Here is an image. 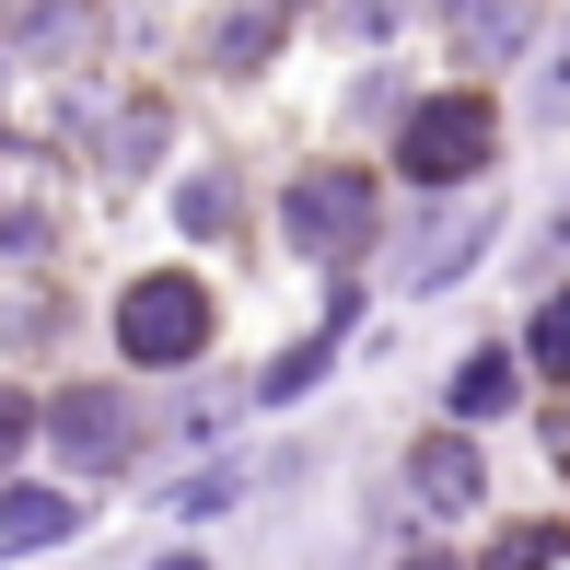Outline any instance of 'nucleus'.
Wrapping results in <instances>:
<instances>
[{
	"instance_id": "obj_1",
	"label": "nucleus",
	"mask_w": 570,
	"mask_h": 570,
	"mask_svg": "<svg viewBox=\"0 0 570 570\" xmlns=\"http://www.w3.org/2000/svg\"><path fill=\"white\" fill-rule=\"evenodd\" d=\"M117 350H128V361H198V350H210V292H198L187 268L128 279V303H117Z\"/></svg>"
},
{
	"instance_id": "obj_2",
	"label": "nucleus",
	"mask_w": 570,
	"mask_h": 570,
	"mask_svg": "<svg viewBox=\"0 0 570 570\" xmlns=\"http://www.w3.org/2000/svg\"><path fill=\"white\" fill-rule=\"evenodd\" d=\"M489 140H501L489 94H431V106L396 128V164L420 175V187H454V175H478V164H489Z\"/></svg>"
},
{
	"instance_id": "obj_3",
	"label": "nucleus",
	"mask_w": 570,
	"mask_h": 570,
	"mask_svg": "<svg viewBox=\"0 0 570 570\" xmlns=\"http://www.w3.org/2000/svg\"><path fill=\"white\" fill-rule=\"evenodd\" d=\"M361 222H373V175H315V187H292V233H315V245H350Z\"/></svg>"
},
{
	"instance_id": "obj_4",
	"label": "nucleus",
	"mask_w": 570,
	"mask_h": 570,
	"mask_svg": "<svg viewBox=\"0 0 570 570\" xmlns=\"http://www.w3.org/2000/svg\"><path fill=\"white\" fill-rule=\"evenodd\" d=\"M47 535H70V501L59 489H12L0 501V548H47Z\"/></svg>"
},
{
	"instance_id": "obj_5",
	"label": "nucleus",
	"mask_w": 570,
	"mask_h": 570,
	"mask_svg": "<svg viewBox=\"0 0 570 570\" xmlns=\"http://www.w3.org/2000/svg\"><path fill=\"white\" fill-rule=\"evenodd\" d=\"M47 420H59V443H70V454H117V431H128V420H117V396H59Z\"/></svg>"
},
{
	"instance_id": "obj_6",
	"label": "nucleus",
	"mask_w": 570,
	"mask_h": 570,
	"mask_svg": "<svg viewBox=\"0 0 570 570\" xmlns=\"http://www.w3.org/2000/svg\"><path fill=\"white\" fill-rule=\"evenodd\" d=\"M420 489L431 501H478V454L465 443H420Z\"/></svg>"
},
{
	"instance_id": "obj_7",
	"label": "nucleus",
	"mask_w": 570,
	"mask_h": 570,
	"mask_svg": "<svg viewBox=\"0 0 570 570\" xmlns=\"http://www.w3.org/2000/svg\"><path fill=\"white\" fill-rule=\"evenodd\" d=\"M524 350H535V373H559V384H570V292L535 315V338H524Z\"/></svg>"
},
{
	"instance_id": "obj_8",
	"label": "nucleus",
	"mask_w": 570,
	"mask_h": 570,
	"mask_svg": "<svg viewBox=\"0 0 570 570\" xmlns=\"http://www.w3.org/2000/svg\"><path fill=\"white\" fill-rule=\"evenodd\" d=\"M501 396H512V361H465V373H454V407H478V420H489Z\"/></svg>"
},
{
	"instance_id": "obj_9",
	"label": "nucleus",
	"mask_w": 570,
	"mask_h": 570,
	"mask_svg": "<svg viewBox=\"0 0 570 570\" xmlns=\"http://www.w3.org/2000/svg\"><path fill=\"white\" fill-rule=\"evenodd\" d=\"M23 443H36V396H12V384H0V465H12Z\"/></svg>"
},
{
	"instance_id": "obj_10",
	"label": "nucleus",
	"mask_w": 570,
	"mask_h": 570,
	"mask_svg": "<svg viewBox=\"0 0 570 570\" xmlns=\"http://www.w3.org/2000/svg\"><path fill=\"white\" fill-rule=\"evenodd\" d=\"M407 570H454V559H407Z\"/></svg>"
}]
</instances>
